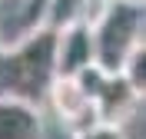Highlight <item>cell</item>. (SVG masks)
Here are the masks:
<instances>
[{
  "label": "cell",
  "mask_w": 146,
  "mask_h": 139,
  "mask_svg": "<svg viewBox=\"0 0 146 139\" xmlns=\"http://www.w3.org/2000/svg\"><path fill=\"white\" fill-rule=\"evenodd\" d=\"M56 80V33L30 30L17 43L0 46V96L40 103L50 96Z\"/></svg>",
  "instance_id": "6da1fadb"
},
{
  "label": "cell",
  "mask_w": 146,
  "mask_h": 139,
  "mask_svg": "<svg viewBox=\"0 0 146 139\" xmlns=\"http://www.w3.org/2000/svg\"><path fill=\"white\" fill-rule=\"evenodd\" d=\"M46 103L53 106V113L73 129V136L83 132V129H90V126H96V123H103L100 109H96V99L80 83V76H56L53 86H50Z\"/></svg>",
  "instance_id": "3957f363"
},
{
  "label": "cell",
  "mask_w": 146,
  "mask_h": 139,
  "mask_svg": "<svg viewBox=\"0 0 146 139\" xmlns=\"http://www.w3.org/2000/svg\"><path fill=\"white\" fill-rule=\"evenodd\" d=\"M96 66V43H93V23L56 33V76H80Z\"/></svg>",
  "instance_id": "277c9868"
},
{
  "label": "cell",
  "mask_w": 146,
  "mask_h": 139,
  "mask_svg": "<svg viewBox=\"0 0 146 139\" xmlns=\"http://www.w3.org/2000/svg\"><path fill=\"white\" fill-rule=\"evenodd\" d=\"M73 139H126V132H123L119 123H96V126H90V129L76 132Z\"/></svg>",
  "instance_id": "ba28073f"
},
{
  "label": "cell",
  "mask_w": 146,
  "mask_h": 139,
  "mask_svg": "<svg viewBox=\"0 0 146 139\" xmlns=\"http://www.w3.org/2000/svg\"><path fill=\"white\" fill-rule=\"evenodd\" d=\"M146 30V3L136 0H113L93 23L96 66L103 73H123L129 53L143 43Z\"/></svg>",
  "instance_id": "7a4b0ae2"
},
{
  "label": "cell",
  "mask_w": 146,
  "mask_h": 139,
  "mask_svg": "<svg viewBox=\"0 0 146 139\" xmlns=\"http://www.w3.org/2000/svg\"><path fill=\"white\" fill-rule=\"evenodd\" d=\"M0 3H10V0H0Z\"/></svg>",
  "instance_id": "9c48e42d"
},
{
  "label": "cell",
  "mask_w": 146,
  "mask_h": 139,
  "mask_svg": "<svg viewBox=\"0 0 146 139\" xmlns=\"http://www.w3.org/2000/svg\"><path fill=\"white\" fill-rule=\"evenodd\" d=\"M123 76H126V83L136 90V96L143 99V96H146V40L129 53L126 66H123Z\"/></svg>",
  "instance_id": "52a82bcc"
},
{
  "label": "cell",
  "mask_w": 146,
  "mask_h": 139,
  "mask_svg": "<svg viewBox=\"0 0 146 139\" xmlns=\"http://www.w3.org/2000/svg\"><path fill=\"white\" fill-rule=\"evenodd\" d=\"M0 139H43L40 106L17 96H0Z\"/></svg>",
  "instance_id": "5b68a950"
},
{
  "label": "cell",
  "mask_w": 146,
  "mask_h": 139,
  "mask_svg": "<svg viewBox=\"0 0 146 139\" xmlns=\"http://www.w3.org/2000/svg\"><path fill=\"white\" fill-rule=\"evenodd\" d=\"M76 23H90V0H40L36 27L50 33H63Z\"/></svg>",
  "instance_id": "8992f818"
}]
</instances>
